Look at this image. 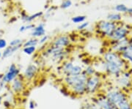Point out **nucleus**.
<instances>
[{"label": "nucleus", "mask_w": 132, "mask_h": 109, "mask_svg": "<svg viewBox=\"0 0 132 109\" xmlns=\"http://www.w3.org/2000/svg\"><path fill=\"white\" fill-rule=\"evenodd\" d=\"M87 19V16L85 15H75L73 17L71 18V21L73 24H79L82 22H84Z\"/></svg>", "instance_id": "25"}, {"label": "nucleus", "mask_w": 132, "mask_h": 109, "mask_svg": "<svg viewBox=\"0 0 132 109\" xmlns=\"http://www.w3.org/2000/svg\"><path fill=\"white\" fill-rule=\"evenodd\" d=\"M87 76L83 72L76 76H64L63 84L69 89V93L75 97L86 95V82Z\"/></svg>", "instance_id": "2"}, {"label": "nucleus", "mask_w": 132, "mask_h": 109, "mask_svg": "<svg viewBox=\"0 0 132 109\" xmlns=\"http://www.w3.org/2000/svg\"><path fill=\"white\" fill-rule=\"evenodd\" d=\"M105 95L115 105L117 109H132V105L128 99L127 95L120 89H109Z\"/></svg>", "instance_id": "3"}, {"label": "nucleus", "mask_w": 132, "mask_h": 109, "mask_svg": "<svg viewBox=\"0 0 132 109\" xmlns=\"http://www.w3.org/2000/svg\"><path fill=\"white\" fill-rule=\"evenodd\" d=\"M102 85V78L99 74L95 73L93 76L87 77L86 82V94L95 95L96 94Z\"/></svg>", "instance_id": "6"}, {"label": "nucleus", "mask_w": 132, "mask_h": 109, "mask_svg": "<svg viewBox=\"0 0 132 109\" xmlns=\"http://www.w3.org/2000/svg\"><path fill=\"white\" fill-rule=\"evenodd\" d=\"M22 51L27 56H32L37 51V46H28L22 48Z\"/></svg>", "instance_id": "24"}, {"label": "nucleus", "mask_w": 132, "mask_h": 109, "mask_svg": "<svg viewBox=\"0 0 132 109\" xmlns=\"http://www.w3.org/2000/svg\"><path fill=\"white\" fill-rule=\"evenodd\" d=\"M72 5H73V2L71 0H62L60 5V8L63 10L69 9L71 7Z\"/></svg>", "instance_id": "28"}, {"label": "nucleus", "mask_w": 132, "mask_h": 109, "mask_svg": "<svg viewBox=\"0 0 132 109\" xmlns=\"http://www.w3.org/2000/svg\"><path fill=\"white\" fill-rule=\"evenodd\" d=\"M83 73L85 75H86L87 77H89V76L95 75V73H97V72H96L94 66L93 65H87L85 67H84Z\"/></svg>", "instance_id": "22"}, {"label": "nucleus", "mask_w": 132, "mask_h": 109, "mask_svg": "<svg viewBox=\"0 0 132 109\" xmlns=\"http://www.w3.org/2000/svg\"><path fill=\"white\" fill-rule=\"evenodd\" d=\"M36 106H37V104H36L35 102L33 101V100H31V101L29 103V108L30 109H35L36 108Z\"/></svg>", "instance_id": "33"}, {"label": "nucleus", "mask_w": 132, "mask_h": 109, "mask_svg": "<svg viewBox=\"0 0 132 109\" xmlns=\"http://www.w3.org/2000/svg\"><path fill=\"white\" fill-rule=\"evenodd\" d=\"M41 53L43 57L54 64L62 63L69 56L68 48H60L51 45H47L46 48Z\"/></svg>", "instance_id": "4"}, {"label": "nucleus", "mask_w": 132, "mask_h": 109, "mask_svg": "<svg viewBox=\"0 0 132 109\" xmlns=\"http://www.w3.org/2000/svg\"><path fill=\"white\" fill-rule=\"evenodd\" d=\"M129 41H130V43L132 44V35H130L129 36Z\"/></svg>", "instance_id": "37"}, {"label": "nucleus", "mask_w": 132, "mask_h": 109, "mask_svg": "<svg viewBox=\"0 0 132 109\" xmlns=\"http://www.w3.org/2000/svg\"><path fill=\"white\" fill-rule=\"evenodd\" d=\"M129 43H130L129 38H124V39L120 40H116V41L110 40L109 49L118 53H120L121 52H123V50L127 47Z\"/></svg>", "instance_id": "14"}, {"label": "nucleus", "mask_w": 132, "mask_h": 109, "mask_svg": "<svg viewBox=\"0 0 132 109\" xmlns=\"http://www.w3.org/2000/svg\"><path fill=\"white\" fill-rule=\"evenodd\" d=\"M7 46H8V43L7 42V40L4 38H0V51L4 50Z\"/></svg>", "instance_id": "32"}, {"label": "nucleus", "mask_w": 132, "mask_h": 109, "mask_svg": "<svg viewBox=\"0 0 132 109\" xmlns=\"http://www.w3.org/2000/svg\"><path fill=\"white\" fill-rule=\"evenodd\" d=\"M126 13L128 15H132V7H128Z\"/></svg>", "instance_id": "35"}, {"label": "nucleus", "mask_w": 132, "mask_h": 109, "mask_svg": "<svg viewBox=\"0 0 132 109\" xmlns=\"http://www.w3.org/2000/svg\"><path fill=\"white\" fill-rule=\"evenodd\" d=\"M5 85V84H4L2 80H0V94H1V92H2V91L3 89V87H4V86Z\"/></svg>", "instance_id": "34"}, {"label": "nucleus", "mask_w": 132, "mask_h": 109, "mask_svg": "<svg viewBox=\"0 0 132 109\" xmlns=\"http://www.w3.org/2000/svg\"><path fill=\"white\" fill-rule=\"evenodd\" d=\"M71 40L67 34H59L55 36L50 42L49 45L60 48H68L71 46Z\"/></svg>", "instance_id": "10"}, {"label": "nucleus", "mask_w": 132, "mask_h": 109, "mask_svg": "<svg viewBox=\"0 0 132 109\" xmlns=\"http://www.w3.org/2000/svg\"><path fill=\"white\" fill-rule=\"evenodd\" d=\"M114 9L117 13H126L128 7L124 4H118L114 6Z\"/></svg>", "instance_id": "26"}, {"label": "nucleus", "mask_w": 132, "mask_h": 109, "mask_svg": "<svg viewBox=\"0 0 132 109\" xmlns=\"http://www.w3.org/2000/svg\"><path fill=\"white\" fill-rule=\"evenodd\" d=\"M89 26H90V23H89V22H87V21H84V22H82V23H81V24H79L78 25L77 29H78L79 31L85 30Z\"/></svg>", "instance_id": "31"}, {"label": "nucleus", "mask_w": 132, "mask_h": 109, "mask_svg": "<svg viewBox=\"0 0 132 109\" xmlns=\"http://www.w3.org/2000/svg\"><path fill=\"white\" fill-rule=\"evenodd\" d=\"M24 40L20 38H15L12 40L9 43V46H23Z\"/></svg>", "instance_id": "29"}, {"label": "nucleus", "mask_w": 132, "mask_h": 109, "mask_svg": "<svg viewBox=\"0 0 132 109\" xmlns=\"http://www.w3.org/2000/svg\"><path fill=\"white\" fill-rule=\"evenodd\" d=\"M100 65V70L114 78L120 75L127 68V62L121 57L120 54L110 49L104 51Z\"/></svg>", "instance_id": "1"}, {"label": "nucleus", "mask_w": 132, "mask_h": 109, "mask_svg": "<svg viewBox=\"0 0 132 109\" xmlns=\"http://www.w3.org/2000/svg\"><path fill=\"white\" fill-rule=\"evenodd\" d=\"M20 74H21L20 68H19L15 64L13 63L9 66L7 71L4 73L1 77V80L4 84L9 85L13 81L15 78H16Z\"/></svg>", "instance_id": "8"}, {"label": "nucleus", "mask_w": 132, "mask_h": 109, "mask_svg": "<svg viewBox=\"0 0 132 109\" xmlns=\"http://www.w3.org/2000/svg\"><path fill=\"white\" fill-rule=\"evenodd\" d=\"M78 1H79V2H85V1H87V0H78Z\"/></svg>", "instance_id": "39"}, {"label": "nucleus", "mask_w": 132, "mask_h": 109, "mask_svg": "<svg viewBox=\"0 0 132 109\" xmlns=\"http://www.w3.org/2000/svg\"><path fill=\"white\" fill-rule=\"evenodd\" d=\"M115 81L120 89H129L132 86V76L128 70H123L120 75L115 77Z\"/></svg>", "instance_id": "9"}, {"label": "nucleus", "mask_w": 132, "mask_h": 109, "mask_svg": "<svg viewBox=\"0 0 132 109\" xmlns=\"http://www.w3.org/2000/svg\"><path fill=\"white\" fill-rule=\"evenodd\" d=\"M38 72H39V67L38 66V65L35 63H31L25 68L22 76L24 77L26 82H31L38 76Z\"/></svg>", "instance_id": "12"}, {"label": "nucleus", "mask_w": 132, "mask_h": 109, "mask_svg": "<svg viewBox=\"0 0 132 109\" xmlns=\"http://www.w3.org/2000/svg\"><path fill=\"white\" fill-rule=\"evenodd\" d=\"M48 40H49V36L46 35V34H44L43 36L38 38V45H40V46L46 45L48 43Z\"/></svg>", "instance_id": "30"}, {"label": "nucleus", "mask_w": 132, "mask_h": 109, "mask_svg": "<svg viewBox=\"0 0 132 109\" xmlns=\"http://www.w3.org/2000/svg\"><path fill=\"white\" fill-rule=\"evenodd\" d=\"M35 25L34 24H32V23H29V24H23L21 25L19 29V32H25L28 30H32L34 26Z\"/></svg>", "instance_id": "27"}, {"label": "nucleus", "mask_w": 132, "mask_h": 109, "mask_svg": "<svg viewBox=\"0 0 132 109\" xmlns=\"http://www.w3.org/2000/svg\"><path fill=\"white\" fill-rule=\"evenodd\" d=\"M46 25L43 22H41L38 25H35L34 28L31 30V37L35 38H40L46 34Z\"/></svg>", "instance_id": "17"}, {"label": "nucleus", "mask_w": 132, "mask_h": 109, "mask_svg": "<svg viewBox=\"0 0 132 109\" xmlns=\"http://www.w3.org/2000/svg\"><path fill=\"white\" fill-rule=\"evenodd\" d=\"M92 100L98 105L101 109H117L115 105L109 100L106 95H98L95 97L92 98Z\"/></svg>", "instance_id": "13"}, {"label": "nucleus", "mask_w": 132, "mask_h": 109, "mask_svg": "<svg viewBox=\"0 0 132 109\" xmlns=\"http://www.w3.org/2000/svg\"><path fill=\"white\" fill-rule=\"evenodd\" d=\"M26 84L27 82L24 80V77L21 76L20 74L9 85L10 86V89L14 94L20 95L24 93V92L26 89Z\"/></svg>", "instance_id": "11"}, {"label": "nucleus", "mask_w": 132, "mask_h": 109, "mask_svg": "<svg viewBox=\"0 0 132 109\" xmlns=\"http://www.w3.org/2000/svg\"><path fill=\"white\" fill-rule=\"evenodd\" d=\"M2 58V52L0 51V59H1Z\"/></svg>", "instance_id": "38"}, {"label": "nucleus", "mask_w": 132, "mask_h": 109, "mask_svg": "<svg viewBox=\"0 0 132 109\" xmlns=\"http://www.w3.org/2000/svg\"><path fill=\"white\" fill-rule=\"evenodd\" d=\"M81 109H101L100 108L98 105L95 102H94L93 100L90 101H86L85 102L81 107Z\"/></svg>", "instance_id": "21"}, {"label": "nucleus", "mask_w": 132, "mask_h": 109, "mask_svg": "<svg viewBox=\"0 0 132 109\" xmlns=\"http://www.w3.org/2000/svg\"><path fill=\"white\" fill-rule=\"evenodd\" d=\"M120 56L126 62L132 64V44L129 43L128 46L124 50L123 52H121Z\"/></svg>", "instance_id": "19"}, {"label": "nucleus", "mask_w": 132, "mask_h": 109, "mask_svg": "<svg viewBox=\"0 0 132 109\" xmlns=\"http://www.w3.org/2000/svg\"><path fill=\"white\" fill-rule=\"evenodd\" d=\"M21 48H22V46H7L2 51V58L3 59H7V58L12 57L13 54H15Z\"/></svg>", "instance_id": "18"}, {"label": "nucleus", "mask_w": 132, "mask_h": 109, "mask_svg": "<svg viewBox=\"0 0 132 109\" xmlns=\"http://www.w3.org/2000/svg\"><path fill=\"white\" fill-rule=\"evenodd\" d=\"M117 23L109 21L108 20H101L97 22L95 26L96 33L101 38L109 40L114 30L117 26Z\"/></svg>", "instance_id": "5"}, {"label": "nucleus", "mask_w": 132, "mask_h": 109, "mask_svg": "<svg viewBox=\"0 0 132 109\" xmlns=\"http://www.w3.org/2000/svg\"><path fill=\"white\" fill-rule=\"evenodd\" d=\"M76 62L71 59H65V61L61 63V65L60 66V72L62 73L63 76H70L71 72L73 67L75 65Z\"/></svg>", "instance_id": "15"}, {"label": "nucleus", "mask_w": 132, "mask_h": 109, "mask_svg": "<svg viewBox=\"0 0 132 109\" xmlns=\"http://www.w3.org/2000/svg\"><path fill=\"white\" fill-rule=\"evenodd\" d=\"M44 15V13L42 11L37 12L35 13L32 15H27L26 13H22L21 15V21L26 23V24H29V23H32L33 21L38 20V19L42 18Z\"/></svg>", "instance_id": "16"}, {"label": "nucleus", "mask_w": 132, "mask_h": 109, "mask_svg": "<svg viewBox=\"0 0 132 109\" xmlns=\"http://www.w3.org/2000/svg\"><path fill=\"white\" fill-rule=\"evenodd\" d=\"M107 20L114 23H120L122 21V15L119 13H112L107 15Z\"/></svg>", "instance_id": "20"}, {"label": "nucleus", "mask_w": 132, "mask_h": 109, "mask_svg": "<svg viewBox=\"0 0 132 109\" xmlns=\"http://www.w3.org/2000/svg\"><path fill=\"white\" fill-rule=\"evenodd\" d=\"M38 45V38H31L24 41L23 43V47H28V46H37Z\"/></svg>", "instance_id": "23"}, {"label": "nucleus", "mask_w": 132, "mask_h": 109, "mask_svg": "<svg viewBox=\"0 0 132 109\" xmlns=\"http://www.w3.org/2000/svg\"><path fill=\"white\" fill-rule=\"evenodd\" d=\"M2 102H3V96L2 95H0V105H2Z\"/></svg>", "instance_id": "36"}, {"label": "nucleus", "mask_w": 132, "mask_h": 109, "mask_svg": "<svg viewBox=\"0 0 132 109\" xmlns=\"http://www.w3.org/2000/svg\"><path fill=\"white\" fill-rule=\"evenodd\" d=\"M130 34H131V29L128 27V25L121 24V23H118L116 28L114 30L113 33L109 40L116 41V40H120L124 38H129Z\"/></svg>", "instance_id": "7"}]
</instances>
